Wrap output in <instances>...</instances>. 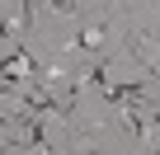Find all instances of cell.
<instances>
[{"mask_svg":"<svg viewBox=\"0 0 160 155\" xmlns=\"http://www.w3.org/2000/svg\"><path fill=\"white\" fill-rule=\"evenodd\" d=\"M52 10H61V14H66V10H71V0H52Z\"/></svg>","mask_w":160,"mask_h":155,"instance_id":"1","label":"cell"}]
</instances>
